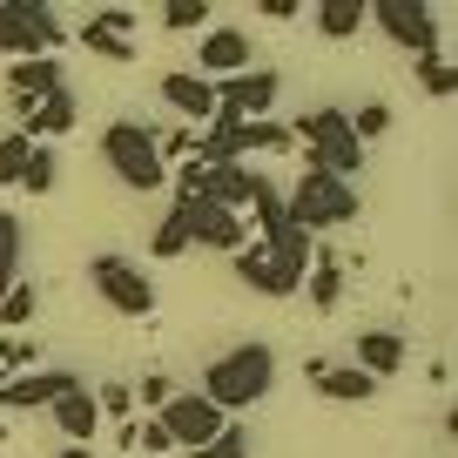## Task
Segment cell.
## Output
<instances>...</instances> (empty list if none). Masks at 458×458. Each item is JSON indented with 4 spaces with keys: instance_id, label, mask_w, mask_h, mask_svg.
Wrapping results in <instances>:
<instances>
[{
    "instance_id": "obj_3",
    "label": "cell",
    "mask_w": 458,
    "mask_h": 458,
    "mask_svg": "<svg viewBox=\"0 0 458 458\" xmlns=\"http://www.w3.org/2000/svg\"><path fill=\"white\" fill-rule=\"evenodd\" d=\"M290 135L310 148V169L337 175V182H351V175L364 169V142L351 135V114L344 108H303L297 122H290Z\"/></svg>"
},
{
    "instance_id": "obj_15",
    "label": "cell",
    "mask_w": 458,
    "mask_h": 458,
    "mask_svg": "<svg viewBox=\"0 0 458 458\" xmlns=\"http://www.w3.org/2000/svg\"><path fill=\"white\" fill-rule=\"evenodd\" d=\"M156 95H162V108L182 114V122H216V88L202 81V74H189V68H169L156 81Z\"/></svg>"
},
{
    "instance_id": "obj_30",
    "label": "cell",
    "mask_w": 458,
    "mask_h": 458,
    "mask_svg": "<svg viewBox=\"0 0 458 458\" xmlns=\"http://www.w3.org/2000/svg\"><path fill=\"white\" fill-rule=\"evenodd\" d=\"M182 250H189V229H182V216H162V223H156V236H148V257H162V263H169V257H182Z\"/></svg>"
},
{
    "instance_id": "obj_8",
    "label": "cell",
    "mask_w": 458,
    "mask_h": 458,
    "mask_svg": "<svg viewBox=\"0 0 458 458\" xmlns=\"http://www.w3.org/2000/svg\"><path fill=\"white\" fill-rule=\"evenodd\" d=\"M209 88H216V114H229V122H270L276 95H284V74L276 68H243V74L209 81Z\"/></svg>"
},
{
    "instance_id": "obj_1",
    "label": "cell",
    "mask_w": 458,
    "mask_h": 458,
    "mask_svg": "<svg viewBox=\"0 0 458 458\" xmlns=\"http://www.w3.org/2000/svg\"><path fill=\"white\" fill-rule=\"evenodd\" d=\"M270 385H276V351L270 344H229L223 358H209V371H202V398L216 404V411H250L257 398H270Z\"/></svg>"
},
{
    "instance_id": "obj_25",
    "label": "cell",
    "mask_w": 458,
    "mask_h": 458,
    "mask_svg": "<svg viewBox=\"0 0 458 458\" xmlns=\"http://www.w3.org/2000/svg\"><path fill=\"white\" fill-rule=\"evenodd\" d=\"M229 263H236V284H250V290H263V297H276V270H270V257H263V243H243Z\"/></svg>"
},
{
    "instance_id": "obj_26",
    "label": "cell",
    "mask_w": 458,
    "mask_h": 458,
    "mask_svg": "<svg viewBox=\"0 0 458 458\" xmlns=\"http://www.w3.org/2000/svg\"><path fill=\"white\" fill-rule=\"evenodd\" d=\"M55 182H61V156H55V142H34L28 169H21V189H28V196H47Z\"/></svg>"
},
{
    "instance_id": "obj_37",
    "label": "cell",
    "mask_w": 458,
    "mask_h": 458,
    "mask_svg": "<svg viewBox=\"0 0 458 458\" xmlns=\"http://www.w3.org/2000/svg\"><path fill=\"white\" fill-rule=\"evenodd\" d=\"M135 21H142L135 7H101V14L88 21V28H95V34H114V41H129V34H135Z\"/></svg>"
},
{
    "instance_id": "obj_41",
    "label": "cell",
    "mask_w": 458,
    "mask_h": 458,
    "mask_svg": "<svg viewBox=\"0 0 458 458\" xmlns=\"http://www.w3.org/2000/svg\"><path fill=\"white\" fill-rule=\"evenodd\" d=\"M61 458H95V445H68V452H61Z\"/></svg>"
},
{
    "instance_id": "obj_27",
    "label": "cell",
    "mask_w": 458,
    "mask_h": 458,
    "mask_svg": "<svg viewBox=\"0 0 458 458\" xmlns=\"http://www.w3.org/2000/svg\"><path fill=\"white\" fill-rule=\"evenodd\" d=\"M34 310H41V290H34V284H14L7 297H0V324L14 330V337H21L28 324H34Z\"/></svg>"
},
{
    "instance_id": "obj_18",
    "label": "cell",
    "mask_w": 458,
    "mask_h": 458,
    "mask_svg": "<svg viewBox=\"0 0 458 458\" xmlns=\"http://www.w3.org/2000/svg\"><path fill=\"white\" fill-rule=\"evenodd\" d=\"M351 364H358L371 385H385V377L404 371V337H398V330H358V358H351Z\"/></svg>"
},
{
    "instance_id": "obj_43",
    "label": "cell",
    "mask_w": 458,
    "mask_h": 458,
    "mask_svg": "<svg viewBox=\"0 0 458 458\" xmlns=\"http://www.w3.org/2000/svg\"><path fill=\"white\" fill-rule=\"evenodd\" d=\"M0 385H7V371H0Z\"/></svg>"
},
{
    "instance_id": "obj_32",
    "label": "cell",
    "mask_w": 458,
    "mask_h": 458,
    "mask_svg": "<svg viewBox=\"0 0 458 458\" xmlns=\"http://www.w3.org/2000/svg\"><path fill=\"white\" fill-rule=\"evenodd\" d=\"M189 458H250V431L243 425H223L202 452H189Z\"/></svg>"
},
{
    "instance_id": "obj_21",
    "label": "cell",
    "mask_w": 458,
    "mask_h": 458,
    "mask_svg": "<svg viewBox=\"0 0 458 458\" xmlns=\"http://www.w3.org/2000/svg\"><path fill=\"white\" fill-rule=\"evenodd\" d=\"M303 290H310L317 310H337V303H344V263L330 257V250H317V257H310V276H303Z\"/></svg>"
},
{
    "instance_id": "obj_16",
    "label": "cell",
    "mask_w": 458,
    "mask_h": 458,
    "mask_svg": "<svg viewBox=\"0 0 458 458\" xmlns=\"http://www.w3.org/2000/svg\"><path fill=\"white\" fill-rule=\"evenodd\" d=\"M55 88H68V74H61V61L55 55H41V61H14L7 68V95H14V114H28L41 95H55Z\"/></svg>"
},
{
    "instance_id": "obj_31",
    "label": "cell",
    "mask_w": 458,
    "mask_h": 458,
    "mask_svg": "<svg viewBox=\"0 0 458 458\" xmlns=\"http://www.w3.org/2000/svg\"><path fill=\"white\" fill-rule=\"evenodd\" d=\"M34 358H41V344H34V337H14V330L0 337V371H7V377H14V371H34Z\"/></svg>"
},
{
    "instance_id": "obj_23",
    "label": "cell",
    "mask_w": 458,
    "mask_h": 458,
    "mask_svg": "<svg viewBox=\"0 0 458 458\" xmlns=\"http://www.w3.org/2000/svg\"><path fill=\"white\" fill-rule=\"evenodd\" d=\"M310 14H317V28H324L330 41H351V34L364 28V0H317Z\"/></svg>"
},
{
    "instance_id": "obj_40",
    "label": "cell",
    "mask_w": 458,
    "mask_h": 458,
    "mask_svg": "<svg viewBox=\"0 0 458 458\" xmlns=\"http://www.w3.org/2000/svg\"><path fill=\"white\" fill-rule=\"evenodd\" d=\"M257 14H270V21H297V14H303V0H257Z\"/></svg>"
},
{
    "instance_id": "obj_42",
    "label": "cell",
    "mask_w": 458,
    "mask_h": 458,
    "mask_svg": "<svg viewBox=\"0 0 458 458\" xmlns=\"http://www.w3.org/2000/svg\"><path fill=\"white\" fill-rule=\"evenodd\" d=\"M0 445H7V425H0Z\"/></svg>"
},
{
    "instance_id": "obj_28",
    "label": "cell",
    "mask_w": 458,
    "mask_h": 458,
    "mask_svg": "<svg viewBox=\"0 0 458 458\" xmlns=\"http://www.w3.org/2000/svg\"><path fill=\"white\" fill-rule=\"evenodd\" d=\"M418 81H425V95H438V101H452V88H458V74H452V55H418Z\"/></svg>"
},
{
    "instance_id": "obj_20",
    "label": "cell",
    "mask_w": 458,
    "mask_h": 458,
    "mask_svg": "<svg viewBox=\"0 0 458 458\" xmlns=\"http://www.w3.org/2000/svg\"><path fill=\"white\" fill-rule=\"evenodd\" d=\"M303 377H310V385L324 391V398H337V404H364V398L377 391L371 377L358 371V364H324V358H310V364H303Z\"/></svg>"
},
{
    "instance_id": "obj_5",
    "label": "cell",
    "mask_w": 458,
    "mask_h": 458,
    "mask_svg": "<svg viewBox=\"0 0 458 458\" xmlns=\"http://www.w3.org/2000/svg\"><path fill=\"white\" fill-rule=\"evenodd\" d=\"M61 41H68V28H61V14L47 0H0V55L41 61V55H55Z\"/></svg>"
},
{
    "instance_id": "obj_38",
    "label": "cell",
    "mask_w": 458,
    "mask_h": 458,
    "mask_svg": "<svg viewBox=\"0 0 458 458\" xmlns=\"http://www.w3.org/2000/svg\"><path fill=\"white\" fill-rule=\"evenodd\" d=\"M95 411H101V425H108V418H129L135 411V391L129 385H101L95 391Z\"/></svg>"
},
{
    "instance_id": "obj_35",
    "label": "cell",
    "mask_w": 458,
    "mask_h": 458,
    "mask_svg": "<svg viewBox=\"0 0 458 458\" xmlns=\"http://www.w3.org/2000/svg\"><path fill=\"white\" fill-rule=\"evenodd\" d=\"M385 129H391V101H364V108L351 114V135H358V142H377Z\"/></svg>"
},
{
    "instance_id": "obj_36",
    "label": "cell",
    "mask_w": 458,
    "mask_h": 458,
    "mask_svg": "<svg viewBox=\"0 0 458 458\" xmlns=\"http://www.w3.org/2000/svg\"><path fill=\"white\" fill-rule=\"evenodd\" d=\"M81 47L101 55V61H122V68L135 61V41H114V34H95V28H81Z\"/></svg>"
},
{
    "instance_id": "obj_13",
    "label": "cell",
    "mask_w": 458,
    "mask_h": 458,
    "mask_svg": "<svg viewBox=\"0 0 458 458\" xmlns=\"http://www.w3.org/2000/svg\"><path fill=\"white\" fill-rule=\"evenodd\" d=\"M263 257H270V270H276V297H297L303 276H310V257H317V250H310V236L290 223V229H276L270 243H263Z\"/></svg>"
},
{
    "instance_id": "obj_39",
    "label": "cell",
    "mask_w": 458,
    "mask_h": 458,
    "mask_svg": "<svg viewBox=\"0 0 458 458\" xmlns=\"http://www.w3.org/2000/svg\"><path fill=\"white\" fill-rule=\"evenodd\" d=\"M135 452H148V458H162V452H175V445H169V431H162V418H142V425H135Z\"/></svg>"
},
{
    "instance_id": "obj_24",
    "label": "cell",
    "mask_w": 458,
    "mask_h": 458,
    "mask_svg": "<svg viewBox=\"0 0 458 458\" xmlns=\"http://www.w3.org/2000/svg\"><path fill=\"white\" fill-rule=\"evenodd\" d=\"M250 209H257V243H270L276 229H290V209H284V196H276V182L263 175L257 182V196H250Z\"/></svg>"
},
{
    "instance_id": "obj_17",
    "label": "cell",
    "mask_w": 458,
    "mask_h": 458,
    "mask_svg": "<svg viewBox=\"0 0 458 458\" xmlns=\"http://www.w3.org/2000/svg\"><path fill=\"white\" fill-rule=\"evenodd\" d=\"M74 114H81L74 88H55V95H41L28 114H21V135H28V142H55V135H68V129H74Z\"/></svg>"
},
{
    "instance_id": "obj_4",
    "label": "cell",
    "mask_w": 458,
    "mask_h": 458,
    "mask_svg": "<svg viewBox=\"0 0 458 458\" xmlns=\"http://www.w3.org/2000/svg\"><path fill=\"white\" fill-rule=\"evenodd\" d=\"M101 162L114 169V182H122V189H142V196L169 182V162H162L148 122H108V129H101Z\"/></svg>"
},
{
    "instance_id": "obj_14",
    "label": "cell",
    "mask_w": 458,
    "mask_h": 458,
    "mask_svg": "<svg viewBox=\"0 0 458 458\" xmlns=\"http://www.w3.org/2000/svg\"><path fill=\"white\" fill-rule=\"evenodd\" d=\"M74 385H81L74 371H41V364H34V371H14L0 385V404H7V411H41V404H55L61 391H74Z\"/></svg>"
},
{
    "instance_id": "obj_11",
    "label": "cell",
    "mask_w": 458,
    "mask_h": 458,
    "mask_svg": "<svg viewBox=\"0 0 458 458\" xmlns=\"http://www.w3.org/2000/svg\"><path fill=\"white\" fill-rule=\"evenodd\" d=\"M243 68H257V61H250V34L243 28H209L189 74H202V81H229V74H243Z\"/></svg>"
},
{
    "instance_id": "obj_22",
    "label": "cell",
    "mask_w": 458,
    "mask_h": 458,
    "mask_svg": "<svg viewBox=\"0 0 458 458\" xmlns=\"http://www.w3.org/2000/svg\"><path fill=\"white\" fill-rule=\"evenodd\" d=\"M21 257H28V236H21V216L0 209V297L21 284Z\"/></svg>"
},
{
    "instance_id": "obj_9",
    "label": "cell",
    "mask_w": 458,
    "mask_h": 458,
    "mask_svg": "<svg viewBox=\"0 0 458 458\" xmlns=\"http://www.w3.org/2000/svg\"><path fill=\"white\" fill-rule=\"evenodd\" d=\"M156 418H162V431H169V445H175V452H202V445H209L216 431L229 425V418L216 411V404L202 398V391H175V398L162 404Z\"/></svg>"
},
{
    "instance_id": "obj_34",
    "label": "cell",
    "mask_w": 458,
    "mask_h": 458,
    "mask_svg": "<svg viewBox=\"0 0 458 458\" xmlns=\"http://www.w3.org/2000/svg\"><path fill=\"white\" fill-rule=\"evenodd\" d=\"M28 156H34V142L28 135H0V182H21V169H28Z\"/></svg>"
},
{
    "instance_id": "obj_29",
    "label": "cell",
    "mask_w": 458,
    "mask_h": 458,
    "mask_svg": "<svg viewBox=\"0 0 458 458\" xmlns=\"http://www.w3.org/2000/svg\"><path fill=\"white\" fill-rule=\"evenodd\" d=\"M162 28L169 34H202L209 28V0H169V7H162Z\"/></svg>"
},
{
    "instance_id": "obj_6",
    "label": "cell",
    "mask_w": 458,
    "mask_h": 458,
    "mask_svg": "<svg viewBox=\"0 0 458 458\" xmlns=\"http://www.w3.org/2000/svg\"><path fill=\"white\" fill-rule=\"evenodd\" d=\"M88 284L114 317H156V284H148V270L135 257H114V250L88 257Z\"/></svg>"
},
{
    "instance_id": "obj_10",
    "label": "cell",
    "mask_w": 458,
    "mask_h": 458,
    "mask_svg": "<svg viewBox=\"0 0 458 458\" xmlns=\"http://www.w3.org/2000/svg\"><path fill=\"white\" fill-rule=\"evenodd\" d=\"M175 216H182V229H189V250H223V257H236V250L250 243V229H243V216L236 209H216V202H175Z\"/></svg>"
},
{
    "instance_id": "obj_19",
    "label": "cell",
    "mask_w": 458,
    "mask_h": 458,
    "mask_svg": "<svg viewBox=\"0 0 458 458\" xmlns=\"http://www.w3.org/2000/svg\"><path fill=\"white\" fill-rule=\"evenodd\" d=\"M47 411H55V425H61V438H68V445H95V431H101V411H95V391H88V385L61 391V398L47 404Z\"/></svg>"
},
{
    "instance_id": "obj_33",
    "label": "cell",
    "mask_w": 458,
    "mask_h": 458,
    "mask_svg": "<svg viewBox=\"0 0 458 458\" xmlns=\"http://www.w3.org/2000/svg\"><path fill=\"white\" fill-rule=\"evenodd\" d=\"M129 391H135V404H142V411H148V418H156V411H162V404H169V398H175V377H169V371H148V377H142V385H129Z\"/></svg>"
},
{
    "instance_id": "obj_12",
    "label": "cell",
    "mask_w": 458,
    "mask_h": 458,
    "mask_svg": "<svg viewBox=\"0 0 458 458\" xmlns=\"http://www.w3.org/2000/svg\"><path fill=\"white\" fill-rule=\"evenodd\" d=\"M196 169H202V162H196ZM257 182H263V175L250 169V162H216V169H202L196 202H216V209H236V216H243L250 196H257Z\"/></svg>"
},
{
    "instance_id": "obj_2",
    "label": "cell",
    "mask_w": 458,
    "mask_h": 458,
    "mask_svg": "<svg viewBox=\"0 0 458 458\" xmlns=\"http://www.w3.org/2000/svg\"><path fill=\"white\" fill-rule=\"evenodd\" d=\"M284 209H290V223H297L303 236H317V229L358 223V216H364V196H358V182H337V175H324V169H303L297 189L284 196Z\"/></svg>"
},
{
    "instance_id": "obj_7",
    "label": "cell",
    "mask_w": 458,
    "mask_h": 458,
    "mask_svg": "<svg viewBox=\"0 0 458 458\" xmlns=\"http://www.w3.org/2000/svg\"><path fill=\"white\" fill-rule=\"evenodd\" d=\"M364 21H377V34L391 47H404V55H438V14L425 0H371Z\"/></svg>"
}]
</instances>
